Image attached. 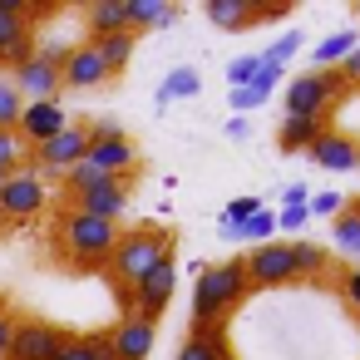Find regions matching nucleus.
Segmentation results:
<instances>
[{
    "instance_id": "nucleus-1",
    "label": "nucleus",
    "mask_w": 360,
    "mask_h": 360,
    "mask_svg": "<svg viewBox=\"0 0 360 360\" xmlns=\"http://www.w3.org/2000/svg\"><path fill=\"white\" fill-rule=\"evenodd\" d=\"M55 247L60 257L75 266V271H99L109 266L114 247H119V222H104V217H84V212H60L55 222Z\"/></svg>"
},
{
    "instance_id": "nucleus-2",
    "label": "nucleus",
    "mask_w": 360,
    "mask_h": 360,
    "mask_svg": "<svg viewBox=\"0 0 360 360\" xmlns=\"http://www.w3.org/2000/svg\"><path fill=\"white\" fill-rule=\"evenodd\" d=\"M247 291H252V281H247V257L202 266V271H198V286H193V326H222V321L232 316V306L247 301Z\"/></svg>"
},
{
    "instance_id": "nucleus-3",
    "label": "nucleus",
    "mask_w": 360,
    "mask_h": 360,
    "mask_svg": "<svg viewBox=\"0 0 360 360\" xmlns=\"http://www.w3.org/2000/svg\"><path fill=\"white\" fill-rule=\"evenodd\" d=\"M163 257H173V237L163 232V227H129V232H119V247H114V257H109V276L124 286V291H134Z\"/></svg>"
},
{
    "instance_id": "nucleus-4",
    "label": "nucleus",
    "mask_w": 360,
    "mask_h": 360,
    "mask_svg": "<svg viewBox=\"0 0 360 360\" xmlns=\"http://www.w3.org/2000/svg\"><path fill=\"white\" fill-rule=\"evenodd\" d=\"M345 79L340 70H311V75H296L281 94L286 104V119H330V109L345 99Z\"/></svg>"
},
{
    "instance_id": "nucleus-5",
    "label": "nucleus",
    "mask_w": 360,
    "mask_h": 360,
    "mask_svg": "<svg viewBox=\"0 0 360 360\" xmlns=\"http://www.w3.org/2000/svg\"><path fill=\"white\" fill-rule=\"evenodd\" d=\"M65 55H70V45H40V50H35V60H30V65H20V70L11 75V84L20 89V99H25V104L60 99V89H65V79H60Z\"/></svg>"
},
{
    "instance_id": "nucleus-6",
    "label": "nucleus",
    "mask_w": 360,
    "mask_h": 360,
    "mask_svg": "<svg viewBox=\"0 0 360 360\" xmlns=\"http://www.w3.org/2000/svg\"><path fill=\"white\" fill-rule=\"evenodd\" d=\"M45 207H50V193H45V178L30 163L0 183V222H30Z\"/></svg>"
},
{
    "instance_id": "nucleus-7",
    "label": "nucleus",
    "mask_w": 360,
    "mask_h": 360,
    "mask_svg": "<svg viewBox=\"0 0 360 360\" xmlns=\"http://www.w3.org/2000/svg\"><path fill=\"white\" fill-rule=\"evenodd\" d=\"M84 153H89V124H70V129L55 134L50 143L30 148V168H35L40 178H65L70 168L84 163Z\"/></svg>"
},
{
    "instance_id": "nucleus-8",
    "label": "nucleus",
    "mask_w": 360,
    "mask_h": 360,
    "mask_svg": "<svg viewBox=\"0 0 360 360\" xmlns=\"http://www.w3.org/2000/svg\"><path fill=\"white\" fill-rule=\"evenodd\" d=\"M65 340H70L65 326L25 316V321L15 326V340H11V355H6V360H55V355L65 350Z\"/></svg>"
},
{
    "instance_id": "nucleus-9",
    "label": "nucleus",
    "mask_w": 360,
    "mask_h": 360,
    "mask_svg": "<svg viewBox=\"0 0 360 360\" xmlns=\"http://www.w3.org/2000/svg\"><path fill=\"white\" fill-rule=\"evenodd\" d=\"M247 281H252V291H266V286H291V281H301V276H296L291 242H286V247H281V242L252 247V257H247Z\"/></svg>"
},
{
    "instance_id": "nucleus-10",
    "label": "nucleus",
    "mask_w": 360,
    "mask_h": 360,
    "mask_svg": "<svg viewBox=\"0 0 360 360\" xmlns=\"http://www.w3.org/2000/svg\"><path fill=\"white\" fill-rule=\"evenodd\" d=\"M173 286H178V257H163L134 291H129V306H134V316H148V321H158L163 311H168V301H173Z\"/></svg>"
},
{
    "instance_id": "nucleus-11",
    "label": "nucleus",
    "mask_w": 360,
    "mask_h": 360,
    "mask_svg": "<svg viewBox=\"0 0 360 360\" xmlns=\"http://www.w3.org/2000/svg\"><path fill=\"white\" fill-rule=\"evenodd\" d=\"M129 193H134V178H109L79 198H70V212H84V217H104V222H119L124 207H129Z\"/></svg>"
},
{
    "instance_id": "nucleus-12",
    "label": "nucleus",
    "mask_w": 360,
    "mask_h": 360,
    "mask_svg": "<svg viewBox=\"0 0 360 360\" xmlns=\"http://www.w3.org/2000/svg\"><path fill=\"white\" fill-rule=\"evenodd\" d=\"M153 340H158V321L134 316V311L109 330V350H114V360H148V355H153Z\"/></svg>"
},
{
    "instance_id": "nucleus-13",
    "label": "nucleus",
    "mask_w": 360,
    "mask_h": 360,
    "mask_svg": "<svg viewBox=\"0 0 360 360\" xmlns=\"http://www.w3.org/2000/svg\"><path fill=\"white\" fill-rule=\"evenodd\" d=\"M70 129V114H65V104L60 99H45V104H25V114H20V124H15V134L25 139V148H40V143H50L55 134H65Z\"/></svg>"
},
{
    "instance_id": "nucleus-14",
    "label": "nucleus",
    "mask_w": 360,
    "mask_h": 360,
    "mask_svg": "<svg viewBox=\"0 0 360 360\" xmlns=\"http://www.w3.org/2000/svg\"><path fill=\"white\" fill-rule=\"evenodd\" d=\"M60 79H65V89H99V84H109L114 75H109V65L99 60V50L84 40V45H70Z\"/></svg>"
},
{
    "instance_id": "nucleus-15",
    "label": "nucleus",
    "mask_w": 360,
    "mask_h": 360,
    "mask_svg": "<svg viewBox=\"0 0 360 360\" xmlns=\"http://www.w3.org/2000/svg\"><path fill=\"white\" fill-rule=\"evenodd\" d=\"M306 153H311V163L326 168V173H355V153H360V143H355L350 134L330 129V134H321Z\"/></svg>"
},
{
    "instance_id": "nucleus-16",
    "label": "nucleus",
    "mask_w": 360,
    "mask_h": 360,
    "mask_svg": "<svg viewBox=\"0 0 360 360\" xmlns=\"http://www.w3.org/2000/svg\"><path fill=\"white\" fill-rule=\"evenodd\" d=\"M94 168H104L109 178H134V168H139V143L129 139V134H119V139H104V143H89V153H84Z\"/></svg>"
},
{
    "instance_id": "nucleus-17",
    "label": "nucleus",
    "mask_w": 360,
    "mask_h": 360,
    "mask_svg": "<svg viewBox=\"0 0 360 360\" xmlns=\"http://www.w3.org/2000/svg\"><path fill=\"white\" fill-rule=\"evenodd\" d=\"M173 360H232L222 326H193V330L183 335V345H178Z\"/></svg>"
},
{
    "instance_id": "nucleus-18",
    "label": "nucleus",
    "mask_w": 360,
    "mask_h": 360,
    "mask_svg": "<svg viewBox=\"0 0 360 360\" xmlns=\"http://www.w3.org/2000/svg\"><path fill=\"white\" fill-rule=\"evenodd\" d=\"M207 20L217 30H247V25H262V0H207Z\"/></svg>"
},
{
    "instance_id": "nucleus-19",
    "label": "nucleus",
    "mask_w": 360,
    "mask_h": 360,
    "mask_svg": "<svg viewBox=\"0 0 360 360\" xmlns=\"http://www.w3.org/2000/svg\"><path fill=\"white\" fill-rule=\"evenodd\" d=\"M124 11H129V30L143 35V30H163L178 20V6L173 0H124Z\"/></svg>"
},
{
    "instance_id": "nucleus-20",
    "label": "nucleus",
    "mask_w": 360,
    "mask_h": 360,
    "mask_svg": "<svg viewBox=\"0 0 360 360\" xmlns=\"http://www.w3.org/2000/svg\"><path fill=\"white\" fill-rule=\"evenodd\" d=\"M321 134H330V119H281L276 148H281V153H306Z\"/></svg>"
},
{
    "instance_id": "nucleus-21",
    "label": "nucleus",
    "mask_w": 360,
    "mask_h": 360,
    "mask_svg": "<svg viewBox=\"0 0 360 360\" xmlns=\"http://www.w3.org/2000/svg\"><path fill=\"white\" fill-rule=\"evenodd\" d=\"M84 30H89V40H104V35L129 30V11H124V0H94V6L84 11Z\"/></svg>"
},
{
    "instance_id": "nucleus-22",
    "label": "nucleus",
    "mask_w": 360,
    "mask_h": 360,
    "mask_svg": "<svg viewBox=\"0 0 360 360\" xmlns=\"http://www.w3.org/2000/svg\"><path fill=\"white\" fill-rule=\"evenodd\" d=\"M89 45L99 50V60L109 65V75H124L129 60H134V50H139V35L134 30H119V35H104V40H89Z\"/></svg>"
},
{
    "instance_id": "nucleus-23",
    "label": "nucleus",
    "mask_w": 360,
    "mask_h": 360,
    "mask_svg": "<svg viewBox=\"0 0 360 360\" xmlns=\"http://www.w3.org/2000/svg\"><path fill=\"white\" fill-rule=\"evenodd\" d=\"M30 35V0H0V50Z\"/></svg>"
},
{
    "instance_id": "nucleus-24",
    "label": "nucleus",
    "mask_w": 360,
    "mask_h": 360,
    "mask_svg": "<svg viewBox=\"0 0 360 360\" xmlns=\"http://www.w3.org/2000/svg\"><path fill=\"white\" fill-rule=\"evenodd\" d=\"M360 45V35L355 30H335V35H326L321 40V50H316V70H340L345 65V55Z\"/></svg>"
},
{
    "instance_id": "nucleus-25",
    "label": "nucleus",
    "mask_w": 360,
    "mask_h": 360,
    "mask_svg": "<svg viewBox=\"0 0 360 360\" xmlns=\"http://www.w3.org/2000/svg\"><path fill=\"white\" fill-rule=\"evenodd\" d=\"M55 360H114V350H109V335H70Z\"/></svg>"
},
{
    "instance_id": "nucleus-26",
    "label": "nucleus",
    "mask_w": 360,
    "mask_h": 360,
    "mask_svg": "<svg viewBox=\"0 0 360 360\" xmlns=\"http://www.w3.org/2000/svg\"><path fill=\"white\" fill-rule=\"evenodd\" d=\"M202 89V75L193 70V65H178L168 79H163V89H158V104H168V99H193Z\"/></svg>"
},
{
    "instance_id": "nucleus-27",
    "label": "nucleus",
    "mask_w": 360,
    "mask_h": 360,
    "mask_svg": "<svg viewBox=\"0 0 360 360\" xmlns=\"http://www.w3.org/2000/svg\"><path fill=\"white\" fill-rule=\"evenodd\" d=\"M25 163H30V148H25V139H20L15 129H0V178L20 173Z\"/></svg>"
},
{
    "instance_id": "nucleus-28",
    "label": "nucleus",
    "mask_w": 360,
    "mask_h": 360,
    "mask_svg": "<svg viewBox=\"0 0 360 360\" xmlns=\"http://www.w3.org/2000/svg\"><path fill=\"white\" fill-rule=\"evenodd\" d=\"M257 212H262V198H257V193H252V198H232V202H227V212H222V222H217V227H222V237H237Z\"/></svg>"
},
{
    "instance_id": "nucleus-29",
    "label": "nucleus",
    "mask_w": 360,
    "mask_h": 360,
    "mask_svg": "<svg viewBox=\"0 0 360 360\" xmlns=\"http://www.w3.org/2000/svg\"><path fill=\"white\" fill-rule=\"evenodd\" d=\"M291 257H296V276H301V281H306V276H321L326 262H330L321 242H291Z\"/></svg>"
},
{
    "instance_id": "nucleus-30",
    "label": "nucleus",
    "mask_w": 360,
    "mask_h": 360,
    "mask_svg": "<svg viewBox=\"0 0 360 360\" xmlns=\"http://www.w3.org/2000/svg\"><path fill=\"white\" fill-rule=\"evenodd\" d=\"M335 247H340L345 257H355V262H360V212H350V207H345V212L335 217Z\"/></svg>"
},
{
    "instance_id": "nucleus-31",
    "label": "nucleus",
    "mask_w": 360,
    "mask_h": 360,
    "mask_svg": "<svg viewBox=\"0 0 360 360\" xmlns=\"http://www.w3.org/2000/svg\"><path fill=\"white\" fill-rule=\"evenodd\" d=\"M20 114H25L20 89H15L11 79H0V129H15V124H20Z\"/></svg>"
},
{
    "instance_id": "nucleus-32",
    "label": "nucleus",
    "mask_w": 360,
    "mask_h": 360,
    "mask_svg": "<svg viewBox=\"0 0 360 360\" xmlns=\"http://www.w3.org/2000/svg\"><path fill=\"white\" fill-rule=\"evenodd\" d=\"M262 70H266V55H242V60L227 65V79H232V89H247Z\"/></svg>"
},
{
    "instance_id": "nucleus-33",
    "label": "nucleus",
    "mask_w": 360,
    "mask_h": 360,
    "mask_svg": "<svg viewBox=\"0 0 360 360\" xmlns=\"http://www.w3.org/2000/svg\"><path fill=\"white\" fill-rule=\"evenodd\" d=\"M271 232H276V217L262 207V212H257V217H252V222H247L237 237H242V242H257V247H266V242H271Z\"/></svg>"
},
{
    "instance_id": "nucleus-34",
    "label": "nucleus",
    "mask_w": 360,
    "mask_h": 360,
    "mask_svg": "<svg viewBox=\"0 0 360 360\" xmlns=\"http://www.w3.org/2000/svg\"><path fill=\"white\" fill-rule=\"evenodd\" d=\"M306 202H311L306 212H316V217H330V212L340 217V212H345V198H340V193H316V198H306Z\"/></svg>"
},
{
    "instance_id": "nucleus-35",
    "label": "nucleus",
    "mask_w": 360,
    "mask_h": 360,
    "mask_svg": "<svg viewBox=\"0 0 360 360\" xmlns=\"http://www.w3.org/2000/svg\"><path fill=\"white\" fill-rule=\"evenodd\" d=\"M15 326H20V316L6 306V301H0V360H6L11 355V340H15Z\"/></svg>"
},
{
    "instance_id": "nucleus-36",
    "label": "nucleus",
    "mask_w": 360,
    "mask_h": 360,
    "mask_svg": "<svg viewBox=\"0 0 360 360\" xmlns=\"http://www.w3.org/2000/svg\"><path fill=\"white\" fill-rule=\"evenodd\" d=\"M340 296H345V306H350V311L360 316V262H355V266H350V271L340 276Z\"/></svg>"
},
{
    "instance_id": "nucleus-37",
    "label": "nucleus",
    "mask_w": 360,
    "mask_h": 360,
    "mask_svg": "<svg viewBox=\"0 0 360 360\" xmlns=\"http://www.w3.org/2000/svg\"><path fill=\"white\" fill-rule=\"evenodd\" d=\"M296 50H301V35L291 30V35H281V40H276V45L266 50V60H271V65H286V60H291Z\"/></svg>"
},
{
    "instance_id": "nucleus-38",
    "label": "nucleus",
    "mask_w": 360,
    "mask_h": 360,
    "mask_svg": "<svg viewBox=\"0 0 360 360\" xmlns=\"http://www.w3.org/2000/svg\"><path fill=\"white\" fill-rule=\"evenodd\" d=\"M306 217H311V212H306V202H286V207L276 212V227H281V232H296Z\"/></svg>"
},
{
    "instance_id": "nucleus-39",
    "label": "nucleus",
    "mask_w": 360,
    "mask_h": 360,
    "mask_svg": "<svg viewBox=\"0 0 360 360\" xmlns=\"http://www.w3.org/2000/svg\"><path fill=\"white\" fill-rule=\"evenodd\" d=\"M119 134H124L119 119H94L89 124V143H104V139H119Z\"/></svg>"
},
{
    "instance_id": "nucleus-40",
    "label": "nucleus",
    "mask_w": 360,
    "mask_h": 360,
    "mask_svg": "<svg viewBox=\"0 0 360 360\" xmlns=\"http://www.w3.org/2000/svg\"><path fill=\"white\" fill-rule=\"evenodd\" d=\"M340 79H345V89H360V45L345 55V65H340Z\"/></svg>"
},
{
    "instance_id": "nucleus-41",
    "label": "nucleus",
    "mask_w": 360,
    "mask_h": 360,
    "mask_svg": "<svg viewBox=\"0 0 360 360\" xmlns=\"http://www.w3.org/2000/svg\"><path fill=\"white\" fill-rule=\"evenodd\" d=\"M242 134H247V119H242V114H237V119H232V124H227V139H242Z\"/></svg>"
},
{
    "instance_id": "nucleus-42",
    "label": "nucleus",
    "mask_w": 360,
    "mask_h": 360,
    "mask_svg": "<svg viewBox=\"0 0 360 360\" xmlns=\"http://www.w3.org/2000/svg\"><path fill=\"white\" fill-rule=\"evenodd\" d=\"M355 173H360V153H355Z\"/></svg>"
},
{
    "instance_id": "nucleus-43",
    "label": "nucleus",
    "mask_w": 360,
    "mask_h": 360,
    "mask_svg": "<svg viewBox=\"0 0 360 360\" xmlns=\"http://www.w3.org/2000/svg\"><path fill=\"white\" fill-rule=\"evenodd\" d=\"M0 227H6V222H0Z\"/></svg>"
}]
</instances>
